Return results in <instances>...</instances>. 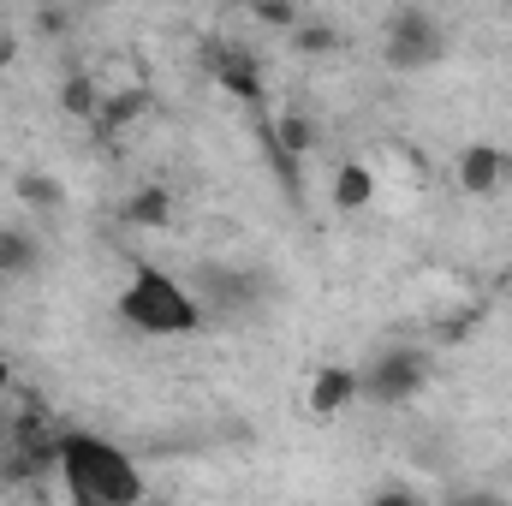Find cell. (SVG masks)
Here are the masks:
<instances>
[{
    "instance_id": "cell-8",
    "label": "cell",
    "mask_w": 512,
    "mask_h": 506,
    "mask_svg": "<svg viewBox=\"0 0 512 506\" xmlns=\"http://www.w3.org/2000/svg\"><path fill=\"white\" fill-rule=\"evenodd\" d=\"M120 221L137 227V233H161V227H173V191H167V185H143V191H131L126 209H120Z\"/></svg>"
},
{
    "instance_id": "cell-14",
    "label": "cell",
    "mask_w": 512,
    "mask_h": 506,
    "mask_svg": "<svg viewBox=\"0 0 512 506\" xmlns=\"http://www.w3.org/2000/svg\"><path fill=\"white\" fill-rule=\"evenodd\" d=\"M292 48L298 54H328V48H340V36H334V24H292Z\"/></svg>"
},
{
    "instance_id": "cell-16",
    "label": "cell",
    "mask_w": 512,
    "mask_h": 506,
    "mask_svg": "<svg viewBox=\"0 0 512 506\" xmlns=\"http://www.w3.org/2000/svg\"><path fill=\"white\" fill-rule=\"evenodd\" d=\"M6 435H12V417H6V411H0V447H6Z\"/></svg>"
},
{
    "instance_id": "cell-6",
    "label": "cell",
    "mask_w": 512,
    "mask_h": 506,
    "mask_svg": "<svg viewBox=\"0 0 512 506\" xmlns=\"http://www.w3.org/2000/svg\"><path fill=\"white\" fill-rule=\"evenodd\" d=\"M364 399V370H352V364H322L316 376H310V417L316 423H334L340 411H352Z\"/></svg>"
},
{
    "instance_id": "cell-3",
    "label": "cell",
    "mask_w": 512,
    "mask_h": 506,
    "mask_svg": "<svg viewBox=\"0 0 512 506\" xmlns=\"http://www.w3.org/2000/svg\"><path fill=\"white\" fill-rule=\"evenodd\" d=\"M447 54V30L429 6H399L382 30V60L393 72H429Z\"/></svg>"
},
{
    "instance_id": "cell-2",
    "label": "cell",
    "mask_w": 512,
    "mask_h": 506,
    "mask_svg": "<svg viewBox=\"0 0 512 506\" xmlns=\"http://www.w3.org/2000/svg\"><path fill=\"white\" fill-rule=\"evenodd\" d=\"M114 316L126 322L131 334H149V340H179V334H197L203 328V304L161 268L137 262L126 280V292L114 298Z\"/></svg>"
},
{
    "instance_id": "cell-11",
    "label": "cell",
    "mask_w": 512,
    "mask_h": 506,
    "mask_svg": "<svg viewBox=\"0 0 512 506\" xmlns=\"http://www.w3.org/2000/svg\"><path fill=\"white\" fill-rule=\"evenodd\" d=\"M149 114V90H114V96H102V108H96V131H126L131 120H143Z\"/></svg>"
},
{
    "instance_id": "cell-7",
    "label": "cell",
    "mask_w": 512,
    "mask_h": 506,
    "mask_svg": "<svg viewBox=\"0 0 512 506\" xmlns=\"http://www.w3.org/2000/svg\"><path fill=\"white\" fill-rule=\"evenodd\" d=\"M453 173H459V185L471 197H495V191H507V179H512V155L501 143H465Z\"/></svg>"
},
{
    "instance_id": "cell-13",
    "label": "cell",
    "mask_w": 512,
    "mask_h": 506,
    "mask_svg": "<svg viewBox=\"0 0 512 506\" xmlns=\"http://www.w3.org/2000/svg\"><path fill=\"white\" fill-rule=\"evenodd\" d=\"M60 108H66L72 120H96V108H102V90H96V78H90V72H72V78L60 84Z\"/></svg>"
},
{
    "instance_id": "cell-1",
    "label": "cell",
    "mask_w": 512,
    "mask_h": 506,
    "mask_svg": "<svg viewBox=\"0 0 512 506\" xmlns=\"http://www.w3.org/2000/svg\"><path fill=\"white\" fill-rule=\"evenodd\" d=\"M54 465L66 471V495L84 506H137L143 477L126 459V447L90 435V429H60L54 435Z\"/></svg>"
},
{
    "instance_id": "cell-15",
    "label": "cell",
    "mask_w": 512,
    "mask_h": 506,
    "mask_svg": "<svg viewBox=\"0 0 512 506\" xmlns=\"http://www.w3.org/2000/svg\"><path fill=\"white\" fill-rule=\"evenodd\" d=\"M251 12L262 24H274V30H292V24H298V6H292V0H251Z\"/></svg>"
},
{
    "instance_id": "cell-9",
    "label": "cell",
    "mask_w": 512,
    "mask_h": 506,
    "mask_svg": "<svg viewBox=\"0 0 512 506\" xmlns=\"http://www.w3.org/2000/svg\"><path fill=\"white\" fill-rule=\"evenodd\" d=\"M42 268V239L30 227H0V280H24Z\"/></svg>"
},
{
    "instance_id": "cell-10",
    "label": "cell",
    "mask_w": 512,
    "mask_h": 506,
    "mask_svg": "<svg viewBox=\"0 0 512 506\" xmlns=\"http://www.w3.org/2000/svg\"><path fill=\"white\" fill-rule=\"evenodd\" d=\"M328 197H334V209H340V215H358V209H370V203H376V173H370L364 161H346V167L334 173Z\"/></svg>"
},
{
    "instance_id": "cell-17",
    "label": "cell",
    "mask_w": 512,
    "mask_h": 506,
    "mask_svg": "<svg viewBox=\"0 0 512 506\" xmlns=\"http://www.w3.org/2000/svg\"><path fill=\"white\" fill-rule=\"evenodd\" d=\"M0 387H6V358H0Z\"/></svg>"
},
{
    "instance_id": "cell-4",
    "label": "cell",
    "mask_w": 512,
    "mask_h": 506,
    "mask_svg": "<svg viewBox=\"0 0 512 506\" xmlns=\"http://www.w3.org/2000/svg\"><path fill=\"white\" fill-rule=\"evenodd\" d=\"M423 387H429V358H423V352H411V346L382 352L376 364H364V399H370V405H382V411L411 405Z\"/></svg>"
},
{
    "instance_id": "cell-5",
    "label": "cell",
    "mask_w": 512,
    "mask_h": 506,
    "mask_svg": "<svg viewBox=\"0 0 512 506\" xmlns=\"http://www.w3.org/2000/svg\"><path fill=\"white\" fill-rule=\"evenodd\" d=\"M209 78L233 96V102H245V108H262V66H256L251 48H233V42H215L209 54Z\"/></svg>"
},
{
    "instance_id": "cell-12",
    "label": "cell",
    "mask_w": 512,
    "mask_h": 506,
    "mask_svg": "<svg viewBox=\"0 0 512 506\" xmlns=\"http://www.w3.org/2000/svg\"><path fill=\"white\" fill-rule=\"evenodd\" d=\"M12 191H18V203H24V209H36V215L66 209V185H60V179H48V173H36V167H30V173H18V179H12Z\"/></svg>"
}]
</instances>
